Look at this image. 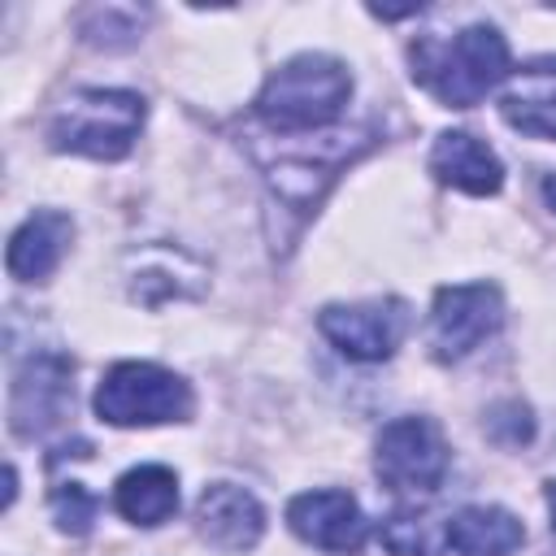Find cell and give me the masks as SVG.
I'll list each match as a JSON object with an SVG mask.
<instances>
[{
  "mask_svg": "<svg viewBox=\"0 0 556 556\" xmlns=\"http://www.w3.org/2000/svg\"><path fill=\"white\" fill-rule=\"evenodd\" d=\"M96 413L109 426H161L191 413L187 382L152 361H122L96 387Z\"/></svg>",
  "mask_w": 556,
  "mask_h": 556,
  "instance_id": "cell-4",
  "label": "cell"
},
{
  "mask_svg": "<svg viewBox=\"0 0 556 556\" xmlns=\"http://www.w3.org/2000/svg\"><path fill=\"white\" fill-rule=\"evenodd\" d=\"M113 504L135 526H161L178 508V478L165 465H135V469H126L117 478Z\"/></svg>",
  "mask_w": 556,
  "mask_h": 556,
  "instance_id": "cell-15",
  "label": "cell"
},
{
  "mask_svg": "<svg viewBox=\"0 0 556 556\" xmlns=\"http://www.w3.org/2000/svg\"><path fill=\"white\" fill-rule=\"evenodd\" d=\"M74 365L61 352H30L9 382V426L22 439H43L74 413Z\"/></svg>",
  "mask_w": 556,
  "mask_h": 556,
  "instance_id": "cell-6",
  "label": "cell"
},
{
  "mask_svg": "<svg viewBox=\"0 0 556 556\" xmlns=\"http://www.w3.org/2000/svg\"><path fill=\"white\" fill-rule=\"evenodd\" d=\"M321 334L348 361H387L408 326V308L400 300H365V304H330L317 317Z\"/></svg>",
  "mask_w": 556,
  "mask_h": 556,
  "instance_id": "cell-8",
  "label": "cell"
},
{
  "mask_svg": "<svg viewBox=\"0 0 556 556\" xmlns=\"http://www.w3.org/2000/svg\"><path fill=\"white\" fill-rule=\"evenodd\" d=\"M382 543L391 547V556H430V526L421 513H395L382 526Z\"/></svg>",
  "mask_w": 556,
  "mask_h": 556,
  "instance_id": "cell-19",
  "label": "cell"
},
{
  "mask_svg": "<svg viewBox=\"0 0 556 556\" xmlns=\"http://www.w3.org/2000/svg\"><path fill=\"white\" fill-rule=\"evenodd\" d=\"M139 26H143V13L122 9V4H96V9H83L78 17L83 39L96 48H126L139 39Z\"/></svg>",
  "mask_w": 556,
  "mask_h": 556,
  "instance_id": "cell-16",
  "label": "cell"
},
{
  "mask_svg": "<svg viewBox=\"0 0 556 556\" xmlns=\"http://www.w3.org/2000/svg\"><path fill=\"white\" fill-rule=\"evenodd\" d=\"M430 174L469 195H495L504 187L500 156L469 130H443L430 148Z\"/></svg>",
  "mask_w": 556,
  "mask_h": 556,
  "instance_id": "cell-12",
  "label": "cell"
},
{
  "mask_svg": "<svg viewBox=\"0 0 556 556\" xmlns=\"http://www.w3.org/2000/svg\"><path fill=\"white\" fill-rule=\"evenodd\" d=\"M526 543V526L495 504H469L447 517V547L456 556H513Z\"/></svg>",
  "mask_w": 556,
  "mask_h": 556,
  "instance_id": "cell-14",
  "label": "cell"
},
{
  "mask_svg": "<svg viewBox=\"0 0 556 556\" xmlns=\"http://www.w3.org/2000/svg\"><path fill=\"white\" fill-rule=\"evenodd\" d=\"M500 113L513 130L534 139H556V56H534L513 70Z\"/></svg>",
  "mask_w": 556,
  "mask_h": 556,
  "instance_id": "cell-11",
  "label": "cell"
},
{
  "mask_svg": "<svg viewBox=\"0 0 556 556\" xmlns=\"http://www.w3.org/2000/svg\"><path fill=\"white\" fill-rule=\"evenodd\" d=\"M195 530L217 552H248L265 534V508L235 482H213L195 500Z\"/></svg>",
  "mask_w": 556,
  "mask_h": 556,
  "instance_id": "cell-10",
  "label": "cell"
},
{
  "mask_svg": "<svg viewBox=\"0 0 556 556\" xmlns=\"http://www.w3.org/2000/svg\"><path fill=\"white\" fill-rule=\"evenodd\" d=\"M287 526L321 552H361L369 521L348 491H304L287 504Z\"/></svg>",
  "mask_w": 556,
  "mask_h": 556,
  "instance_id": "cell-9",
  "label": "cell"
},
{
  "mask_svg": "<svg viewBox=\"0 0 556 556\" xmlns=\"http://www.w3.org/2000/svg\"><path fill=\"white\" fill-rule=\"evenodd\" d=\"M100 500L91 491H83V482H56L52 486V517L61 521V530L70 534H87L96 521Z\"/></svg>",
  "mask_w": 556,
  "mask_h": 556,
  "instance_id": "cell-17",
  "label": "cell"
},
{
  "mask_svg": "<svg viewBox=\"0 0 556 556\" xmlns=\"http://www.w3.org/2000/svg\"><path fill=\"white\" fill-rule=\"evenodd\" d=\"M504 321V300L491 282H456L434 291L430 308V348L439 361H460L486 343Z\"/></svg>",
  "mask_w": 556,
  "mask_h": 556,
  "instance_id": "cell-7",
  "label": "cell"
},
{
  "mask_svg": "<svg viewBox=\"0 0 556 556\" xmlns=\"http://www.w3.org/2000/svg\"><path fill=\"white\" fill-rule=\"evenodd\" d=\"M143 100L135 91H104L87 87L56 104L48 117V143L56 152H78L96 161H117L130 152L143 126Z\"/></svg>",
  "mask_w": 556,
  "mask_h": 556,
  "instance_id": "cell-3",
  "label": "cell"
},
{
  "mask_svg": "<svg viewBox=\"0 0 556 556\" xmlns=\"http://www.w3.org/2000/svg\"><path fill=\"white\" fill-rule=\"evenodd\" d=\"M547 508H552V530H556V482H547Z\"/></svg>",
  "mask_w": 556,
  "mask_h": 556,
  "instance_id": "cell-21",
  "label": "cell"
},
{
  "mask_svg": "<svg viewBox=\"0 0 556 556\" xmlns=\"http://www.w3.org/2000/svg\"><path fill=\"white\" fill-rule=\"evenodd\" d=\"M70 239H74V222H70L65 213H56V208L30 213V217L13 230V239H9L4 265H9V274H13L17 282H43V278L61 265Z\"/></svg>",
  "mask_w": 556,
  "mask_h": 556,
  "instance_id": "cell-13",
  "label": "cell"
},
{
  "mask_svg": "<svg viewBox=\"0 0 556 556\" xmlns=\"http://www.w3.org/2000/svg\"><path fill=\"white\" fill-rule=\"evenodd\" d=\"M543 200L556 208V174H547V178H543Z\"/></svg>",
  "mask_w": 556,
  "mask_h": 556,
  "instance_id": "cell-20",
  "label": "cell"
},
{
  "mask_svg": "<svg viewBox=\"0 0 556 556\" xmlns=\"http://www.w3.org/2000/svg\"><path fill=\"white\" fill-rule=\"evenodd\" d=\"M486 434L500 443V447H521L534 439V417L521 400H504L486 413Z\"/></svg>",
  "mask_w": 556,
  "mask_h": 556,
  "instance_id": "cell-18",
  "label": "cell"
},
{
  "mask_svg": "<svg viewBox=\"0 0 556 556\" xmlns=\"http://www.w3.org/2000/svg\"><path fill=\"white\" fill-rule=\"evenodd\" d=\"M413 78L447 109H473L504 74L508 43L495 26H465L456 35H421L408 48Z\"/></svg>",
  "mask_w": 556,
  "mask_h": 556,
  "instance_id": "cell-1",
  "label": "cell"
},
{
  "mask_svg": "<svg viewBox=\"0 0 556 556\" xmlns=\"http://www.w3.org/2000/svg\"><path fill=\"white\" fill-rule=\"evenodd\" d=\"M447 439L430 417H395L374 443V469L400 495H434L447 478Z\"/></svg>",
  "mask_w": 556,
  "mask_h": 556,
  "instance_id": "cell-5",
  "label": "cell"
},
{
  "mask_svg": "<svg viewBox=\"0 0 556 556\" xmlns=\"http://www.w3.org/2000/svg\"><path fill=\"white\" fill-rule=\"evenodd\" d=\"M348 96H352L348 65L326 52H304L265 78V87L256 96V117L274 135L295 139V135L326 130L343 113Z\"/></svg>",
  "mask_w": 556,
  "mask_h": 556,
  "instance_id": "cell-2",
  "label": "cell"
}]
</instances>
